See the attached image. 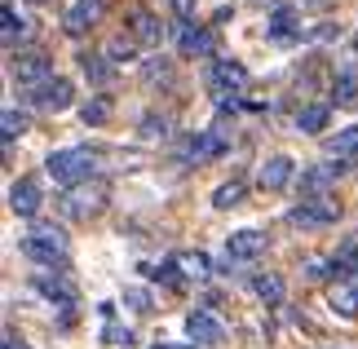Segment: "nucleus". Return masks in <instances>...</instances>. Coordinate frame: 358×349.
I'll use <instances>...</instances> for the list:
<instances>
[{
    "mask_svg": "<svg viewBox=\"0 0 358 349\" xmlns=\"http://www.w3.org/2000/svg\"><path fill=\"white\" fill-rule=\"evenodd\" d=\"M177 257H169V261H159V265H142V270L150 274V278H159V283H169V287H182V274H177Z\"/></svg>",
    "mask_w": 358,
    "mask_h": 349,
    "instance_id": "obj_27",
    "label": "nucleus"
},
{
    "mask_svg": "<svg viewBox=\"0 0 358 349\" xmlns=\"http://www.w3.org/2000/svg\"><path fill=\"white\" fill-rule=\"evenodd\" d=\"M287 221L301 230H327L341 221V204L332 199V194H319V199H301L292 213H287Z\"/></svg>",
    "mask_w": 358,
    "mask_h": 349,
    "instance_id": "obj_3",
    "label": "nucleus"
},
{
    "mask_svg": "<svg viewBox=\"0 0 358 349\" xmlns=\"http://www.w3.org/2000/svg\"><path fill=\"white\" fill-rule=\"evenodd\" d=\"M124 301H129V310H137V314L150 310V292L146 287H124Z\"/></svg>",
    "mask_w": 358,
    "mask_h": 349,
    "instance_id": "obj_33",
    "label": "nucleus"
},
{
    "mask_svg": "<svg viewBox=\"0 0 358 349\" xmlns=\"http://www.w3.org/2000/svg\"><path fill=\"white\" fill-rule=\"evenodd\" d=\"M327 120H332V106H301V111H296V133L319 137V133L327 129Z\"/></svg>",
    "mask_w": 358,
    "mask_h": 349,
    "instance_id": "obj_20",
    "label": "nucleus"
},
{
    "mask_svg": "<svg viewBox=\"0 0 358 349\" xmlns=\"http://www.w3.org/2000/svg\"><path fill=\"white\" fill-rule=\"evenodd\" d=\"M332 310L341 318H358V287L354 283H336L332 287Z\"/></svg>",
    "mask_w": 358,
    "mask_h": 349,
    "instance_id": "obj_24",
    "label": "nucleus"
},
{
    "mask_svg": "<svg viewBox=\"0 0 358 349\" xmlns=\"http://www.w3.org/2000/svg\"><path fill=\"white\" fill-rule=\"evenodd\" d=\"M9 76L18 89L31 93L45 80H53V62H49V53H18V58H9Z\"/></svg>",
    "mask_w": 358,
    "mask_h": 349,
    "instance_id": "obj_4",
    "label": "nucleus"
},
{
    "mask_svg": "<svg viewBox=\"0 0 358 349\" xmlns=\"http://www.w3.org/2000/svg\"><path fill=\"white\" fill-rule=\"evenodd\" d=\"M186 336L199 341V345H222L226 341V323L208 310H190L186 314Z\"/></svg>",
    "mask_w": 358,
    "mask_h": 349,
    "instance_id": "obj_8",
    "label": "nucleus"
},
{
    "mask_svg": "<svg viewBox=\"0 0 358 349\" xmlns=\"http://www.w3.org/2000/svg\"><path fill=\"white\" fill-rule=\"evenodd\" d=\"M142 137H146V142L169 137V115H155V111H150V115H142Z\"/></svg>",
    "mask_w": 358,
    "mask_h": 349,
    "instance_id": "obj_32",
    "label": "nucleus"
},
{
    "mask_svg": "<svg viewBox=\"0 0 358 349\" xmlns=\"http://www.w3.org/2000/svg\"><path fill=\"white\" fill-rule=\"evenodd\" d=\"M230 150V137L222 129H208V133H199V137H190L186 142V155L190 159H217V155H226Z\"/></svg>",
    "mask_w": 358,
    "mask_h": 349,
    "instance_id": "obj_13",
    "label": "nucleus"
},
{
    "mask_svg": "<svg viewBox=\"0 0 358 349\" xmlns=\"http://www.w3.org/2000/svg\"><path fill=\"white\" fill-rule=\"evenodd\" d=\"M45 173L58 181V186L76 190L80 181H89L93 173H98V155H93L89 146H62V150H53V155L45 159Z\"/></svg>",
    "mask_w": 358,
    "mask_h": 349,
    "instance_id": "obj_1",
    "label": "nucleus"
},
{
    "mask_svg": "<svg viewBox=\"0 0 358 349\" xmlns=\"http://www.w3.org/2000/svg\"><path fill=\"white\" fill-rule=\"evenodd\" d=\"M332 97H336V106L358 102V76H354V71H341V76H336V85H332Z\"/></svg>",
    "mask_w": 358,
    "mask_h": 349,
    "instance_id": "obj_26",
    "label": "nucleus"
},
{
    "mask_svg": "<svg viewBox=\"0 0 358 349\" xmlns=\"http://www.w3.org/2000/svg\"><path fill=\"white\" fill-rule=\"evenodd\" d=\"M252 292H257L266 305H283V292H287V287H283L279 274H257V278H252Z\"/></svg>",
    "mask_w": 358,
    "mask_h": 349,
    "instance_id": "obj_23",
    "label": "nucleus"
},
{
    "mask_svg": "<svg viewBox=\"0 0 358 349\" xmlns=\"http://www.w3.org/2000/svg\"><path fill=\"white\" fill-rule=\"evenodd\" d=\"M0 349H27V345H22L18 336H5V345H0Z\"/></svg>",
    "mask_w": 358,
    "mask_h": 349,
    "instance_id": "obj_36",
    "label": "nucleus"
},
{
    "mask_svg": "<svg viewBox=\"0 0 358 349\" xmlns=\"http://www.w3.org/2000/svg\"><path fill=\"white\" fill-rule=\"evenodd\" d=\"M0 124H5V146H13V137H22L27 133V115H18V111H5V115H0Z\"/></svg>",
    "mask_w": 358,
    "mask_h": 349,
    "instance_id": "obj_30",
    "label": "nucleus"
},
{
    "mask_svg": "<svg viewBox=\"0 0 358 349\" xmlns=\"http://www.w3.org/2000/svg\"><path fill=\"white\" fill-rule=\"evenodd\" d=\"M106 58H111L115 66H120V62H133V58H137V45H133V40H124V36H115L111 45H106Z\"/></svg>",
    "mask_w": 358,
    "mask_h": 349,
    "instance_id": "obj_29",
    "label": "nucleus"
},
{
    "mask_svg": "<svg viewBox=\"0 0 358 349\" xmlns=\"http://www.w3.org/2000/svg\"><path fill=\"white\" fill-rule=\"evenodd\" d=\"M177 261H182V265H186V274H195V278L208 274V257H203V252H186V257H177Z\"/></svg>",
    "mask_w": 358,
    "mask_h": 349,
    "instance_id": "obj_34",
    "label": "nucleus"
},
{
    "mask_svg": "<svg viewBox=\"0 0 358 349\" xmlns=\"http://www.w3.org/2000/svg\"><path fill=\"white\" fill-rule=\"evenodd\" d=\"M292 177H296V159H287V155H270L266 164H261V173H257V186H261V190H283Z\"/></svg>",
    "mask_w": 358,
    "mask_h": 349,
    "instance_id": "obj_10",
    "label": "nucleus"
},
{
    "mask_svg": "<svg viewBox=\"0 0 358 349\" xmlns=\"http://www.w3.org/2000/svg\"><path fill=\"white\" fill-rule=\"evenodd\" d=\"M76 62H80V71H85V80H89V85H106V80L115 76V62L106 58V53L80 49V53H76Z\"/></svg>",
    "mask_w": 358,
    "mask_h": 349,
    "instance_id": "obj_16",
    "label": "nucleus"
},
{
    "mask_svg": "<svg viewBox=\"0 0 358 349\" xmlns=\"http://www.w3.org/2000/svg\"><path fill=\"white\" fill-rule=\"evenodd\" d=\"M332 169H327V164H319V169H306V173H301V181H296V186H301V199H319V194H327V186H332Z\"/></svg>",
    "mask_w": 358,
    "mask_h": 349,
    "instance_id": "obj_19",
    "label": "nucleus"
},
{
    "mask_svg": "<svg viewBox=\"0 0 358 349\" xmlns=\"http://www.w3.org/2000/svg\"><path fill=\"white\" fill-rule=\"evenodd\" d=\"M150 349H195V345H150Z\"/></svg>",
    "mask_w": 358,
    "mask_h": 349,
    "instance_id": "obj_37",
    "label": "nucleus"
},
{
    "mask_svg": "<svg viewBox=\"0 0 358 349\" xmlns=\"http://www.w3.org/2000/svg\"><path fill=\"white\" fill-rule=\"evenodd\" d=\"M18 252L27 261H36V265H45V270L58 274V270H66V234L58 226H36V230L22 234Z\"/></svg>",
    "mask_w": 358,
    "mask_h": 349,
    "instance_id": "obj_2",
    "label": "nucleus"
},
{
    "mask_svg": "<svg viewBox=\"0 0 358 349\" xmlns=\"http://www.w3.org/2000/svg\"><path fill=\"white\" fill-rule=\"evenodd\" d=\"M102 13H106V0H76V5L66 9V18H62L66 36H85V31H93V27L102 22Z\"/></svg>",
    "mask_w": 358,
    "mask_h": 349,
    "instance_id": "obj_7",
    "label": "nucleus"
},
{
    "mask_svg": "<svg viewBox=\"0 0 358 349\" xmlns=\"http://www.w3.org/2000/svg\"><path fill=\"white\" fill-rule=\"evenodd\" d=\"M243 194H248V186L235 177V181H222V186L213 190V208L217 213H230V208H239L243 204Z\"/></svg>",
    "mask_w": 358,
    "mask_h": 349,
    "instance_id": "obj_22",
    "label": "nucleus"
},
{
    "mask_svg": "<svg viewBox=\"0 0 358 349\" xmlns=\"http://www.w3.org/2000/svg\"><path fill=\"white\" fill-rule=\"evenodd\" d=\"M40 181L36 177H18L9 186V213H18V217H36L40 213Z\"/></svg>",
    "mask_w": 358,
    "mask_h": 349,
    "instance_id": "obj_9",
    "label": "nucleus"
},
{
    "mask_svg": "<svg viewBox=\"0 0 358 349\" xmlns=\"http://www.w3.org/2000/svg\"><path fill=\"white\" fill-rule=\"evenodd\" d=\"M31 5H45V0H31Z\"/></svg>",
    "mask_w": 358,
    "mask_h": 349,
    "instance_id": "obj_38",
    "label": "nucleus"
},
{
    "mask_svg": "<svg viewBox=\"0 0 358 349\" xmlns=\"http://www.w3.org/2000/svg\"><path fill=\"white\" fill-rule=\"evenodd\" d=\"M270 40H292V36H301V27H296V9L292 5H279L274 9V18H270V31H266Z\"/></svg>",
    "mask_w": 358,
    "mask_h": 349,
    "instance_id": "obj_21",
    "label": "nucleus"
},
{
    "mask_svg": "<svg viewBox=\"0 0 358 349\" xmlns=\"http://www.w3.org/2000/svg\"><path fill=\"white\" fill-rule=\"evenodd\" d=\"M102 199H106V190H102V186H93L89 194H85V190L62 194V213H66V217H76V221H85V217H93V213H102Z\"/></svg>",
    "mask_w": 358,
    "mask_h": 349,
    "instance_id": "obj_12",
    "label": "nucleus"
},
{
    "mask_svg": "<svg viewBox=\"0 0 358 349\" xmlns=\"http://www.w3.org/2000/svg\"><path fill=\"white\" fill-rule=\"evenodd\" d=\"M36 292L53 305H76V287L62 274H36Z\"/></svg>",
    "mask_w": 358,
    "mask_h": 349,
    "instance_id": "obj_17",
    "label": "nucleus"
},
{
    "mask_svg": "<svg viewBox=\"0 0 358 349\" xmlns=\"http://www.w3.org/2000/svg\"><path fill=\"white\" fill-rule=\"evenodd\" d=\"M129 31H133V40H142V45L159 49V40H164V22L155 18V13H146V9H133V13H129Z\"/></svg>",
    "mask_w": 358,
    "mask_h": 349,
    "instance_id": "obj_14",
    "label": "nucleus"
},
{
    "mask_svg": "<svg viewBox=\"0 0 358 349\" xmlns=\"http://www.w3.org/2000/svg\"><path fill=\"white\" fill-rule=\"evenodd\" d=\"M80 120H85L89 129H98V124L111 120V102H106V97H89V102L80 106Z\"/></svg>",
    "mask_w": 358,
    "mask_h": 349,
    "instance_id": "obj_25",
    "label": "nucleus"
},
{
    "mask_svg": "<svg viewBox=\"0 0 358 349\" xmlns=\"http://www.w3.org/2000/svg\"><path fill=\"white\" fill-rule=\"evenodd\" d=\"M169 5H173V13L182 22H190V13H195V0H169Z\"/></svg>",
    "mask_w": 358,
    "mask_h": 349,
    "instance_id": "obj_35",
    "label": "nucleus"
},
{
    "mask_svg": "<svg viewBox=\"0 0 358 349\" xmlns=\"http://www.w3.org/2000/svg\"><path fill=\"white\" fill-rule=\"evenodd\" d=\"M27 97V106H36V111H49V115H58V111H66L76 102V93H71V80L66 76H53V80H45L40 89H31V93H22Z\"/></svg>",
    "mask_w": 358,
    "mask_h": 349,
    "instance_id": "obj_5",
    "label": "nucleus"
},
{
    "mask_svg": "<svg viewBox=\"0 0 358 349\" xmlns=\"http://www.w3.org/2000/svg\"><path fill=\"white\" fill-rule=\"evenodd\" d=\"M266 234H261V230H235V234H230V239H226V257L230 261H252V257H261V252H266Z\"/></svg>",
    "mask_w": 358,
    "mask_h": 349,
    "instance_id": "obj_11",
    "label": "nucleus"
},
{
    "mask_svg": "<svg viewBox=\"0 0 358 349\" xmlns=\"http://www.w3.org/2000/svg\"><path fill=\"white\" fill-rule=\"evenodd\" d=\"M0 22H5V45H13V40L27 31V18L13 5H0Z\"/></svg>",
    "mask_w": 358,
    "mask_h": 349,
    "instance_id": "obj_28",
    "label": "nucleus"
},
{
    "mask_svg": "<svg viewBox=\"0 0 358 349\" xmlns=\"http://www.w3.org/2000/svg\"><path fill=\"white\" fill-rule=\"evenodd\" d=\"M248 80H252L248 66L235 58H213V66H208V89H217V93H243Z\"/></svg>",
    "mask_w": 358,
    "mask_h": 349,
    "instance_id": "obj_6",
    "label": "nucleus"
},
{
    "mask_svg": "<svg viewBox=\"0 0 358 349\" xmlns=\"http://www.w3.org/2000/svg\"><path fill=\"white\" fill-rule=\"evenodd\" d=\"M142 76L150 80V85H155V80H159V85H169V80H173V62L169 58H150V62H142Z\"/></svg>",
    "mask_w": 358,
    "mask_h": 349,
    "instance_id": "obj_31",
    "label": "nucleus"
},
{
    "mask_svg": "<svg viewBox=\"0 0 358 349\" xmlns=\"http://www.w3.org/2000/svg\"><path fill=\"white\" fill-rule=\"evenodd\" d=\"M182 53H199V58H217V36L199 22L182 27Z\"/></svg>",
    "mask_w": 358,
    "mask_h": 349,
    "instance_id": "obj_15",
    "label": "nucleus"
},
{
    "mask_svg": "<svg viewBox=\"0 0 358 349\" xmlns=\"http://www.w3.org/2000/svg\"><path fill=\"white\" fill-rule=\"evenodd\" d=\"M323 150L332 159H358V124H350V129H336V137H327L323 142Z\"/></svg>",
    "mask_w": 358,
    "mask_h": 349,
    "instance_id": "obj_18",
    "label": "nucleus"
}]
</instances>
